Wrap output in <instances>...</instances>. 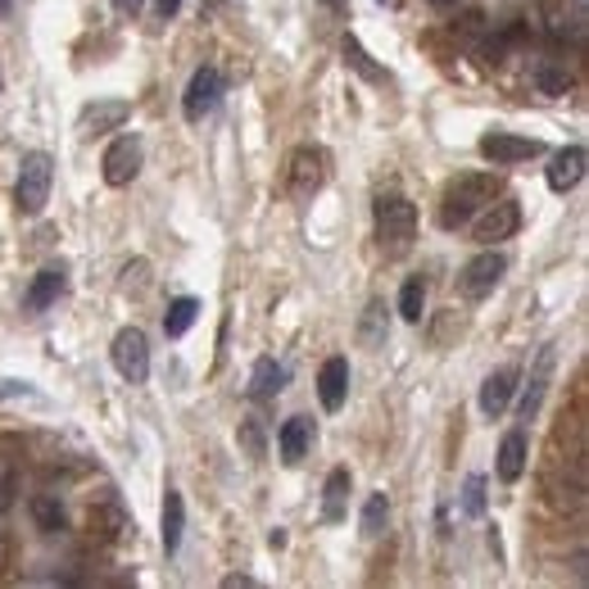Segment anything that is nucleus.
Returning <instances> with one entry per match:
<instances>
[{
	"instance_id": "1",
	"label": "nucleus",
	"mask_w": 589,
	"mask_h": 589,
	"mask_svg": "<svg viewBox=\"0 0 589 589\" xmlns=\"http://www.w3.org/2000/svg\"><path fill=\"white\" fill-rule=\"evenodd\" d=\"M494 196H499L494 173H458L454 181H445V191H440V227L445 232L467 227Z\"/></svg>"
},
{
	"instance_id": "2",
	"label": "nucleus",
	"mask_w": 589,
	"mask_h": 589,
	"mask_svg": "<svg viewBox=\"0 0 589 589\" xmlns=\"http://www.w3.org/2000/svg\"><path fill=\"white\" fill-rule=\"evenodd\" d=\"M51 181H55V159H51L46 151L23 155L19 181H14V204H19V213H27V218L42 213L46 200H51Z\"/></svg>"
},
{
	"instance_id": "3",
	"label": "nucleus",
	"mask_w": 589,
	"mask_h": 589,
	"mask_svg": "<svg viewBox=\"0 0 589 589\" xmlns=\"http://www.w3.org/2000/svg\"><path fill=\"white\" fill-rule=\"evenodd\" d=\"M418 236V209L403 196H381L377 200V241L386 254H403Z\"/></svg>"
},
{
	"instance_id": "4",
	"label": "nucleus",
	"mask_w": 589,
	"mask_h": 589,
	"mask_svg": "<svg viewBox=\"0 0 589 589\" xmlns=\"http://www.w3.org/2000/svg\"><path fill=\"white\" fill-rule=\"evenodd\" d=\"M322 181H326V155L318 151V145H300L286 164V196L294 204H309L322 191Z\"/></svg>"
},
{
	"instance_id": "5",
	"label": "nucleus",
	"mask_w": 589,
	"mask_h": 589,
	"mask_svg": "<svg viewBox=\"0 0 589 589\" xmlns=\"http://www.w3.org/2000/svg\"><path fill=\"white\" fill-rule=\"evenodd\" d=\"M109 358H114L123 381H132V386L151 381V341H145L141 326H123L114 336V345H109Z\"/></svg>"
},
{
	"instance_id": "6",
	"label": "nucleus",
	"mask_w": 589,
	"mask_h": 589,
	"mask_svg": "<svg viewBox=\"0 0 589 589\" xmlns=\"http://www.w3.org/2000/svg\"><path fill=\"white\" fill-rule=\"evenodd\" d=\"M141 159H145L141 136H136V132H123V136L104 151V159H100V177H104V187H132L136 173H141Z\"/></svg>"
},
{
	"instance_id": "7",
	"label": "nucleus",
	"mask_w": 589,
	"mask_h": 589,
	"mask_svg": "<svg viewBox=\"0 0 589 589\" xmlns=\"http://www.w3.org/2000/svg\"><path fill=\"white\" fill-rule=\"evenodd\" d=\"M218 100H223V73L213 64H200L187 82V96H181V114H187V123H204L218 109Z\"/></svg>"
},
{
	"instance_id": "8",
	"label": "nucleus",
	"mask_w": 589,
	"mask_h": 589,
	"mask_svg": "<svg viewBox=\"0 0 589 589\" xmlns=\"http://www.w3.org/2000/svg\"><path fill=\"white\" fill-rule=\"evenodd\" d=\"M518 227H522V204L518 200H490L481 213L471 218L476 245H499V241H508Z\"/></svg>"
},
{
	"instance_id": "9",
	"label": "nucleus",
	"mask_w": 589,
	"mask_h": 589,
	"mask_svg": "<svg viewBox=\"0 0 589 589\" xmlns=\"http://www.w3.org/2000/svg\"><path fill=\"white\" fill-rule=\"evenodd\" d=\"M481 155L499 168H512V164H526V159H540L544 155V141L535 136H518V132H486L481 136Z\"/></svg>"
},
{
	"instance_id": "10",
	"label": "nucleus",
	"mask_w": 589,
	"mask_h": 589,
	"mask_svg": "<svg viewBox=\"0 0 589 589\" xmlns=\"http://www.w3.org/2000/svg\"><path fill=\"white\" fill-rule=\"evenodd\" d=\"M503 273H508V259L494 245H486V254H476V259L463 268L458 286H463L467 300H486V294H494V286L503 281Z\"/></svg>"
},
{
	"instance_id": "11",
	"label": "nucleus",
	"mask_w": 589,
	"mask_h": 589,
	"mask_svg": "<svg viewBox=\"0 0 589 589\" xmlns=\"http://www.w3.org/2000/svg\"><path fill=\"white\" fill-rule=\"evenodd\" d=\"M518 381H522L518 367H494V373L481 381V394H476L481 413H486V418H503L508 403H512V394H518Z\"/></svg>"
},
{
	"instance_id": "12",
	"label": "nucleus",
	"mask_w": 589,
	"mask_h": 589,
	"mask_svg": "<svg viewBox=\"0 0 589 589\" xmlns=\"http://www.w3.org/2000/svg\"><path fill=\"white\" fill-rule=\"evenodd\" d=\"M554 363H558L554 345H544L540 358H535V367H531V381H526V390H522V403H518V418H522V422H535L540 403H544V394H548V381H554Z\"/></svg>"
},
{
	"instance_id": "13",
	"label": "nucleus",
	"mask_w": 589,
	"mask_h": 589,
	"mask_svg": "<svg viewBox=\"0 0 589 589\" xmlns=\"http://www.w3.org/2000/svg\"><path fill=\"white\" fill-rule=\"evenodd\" d=\"M87 526H91V535L96 540H104V544H119L123 535H127V508L114 499V494H104L100 503H91V512H87Z\"/></svg>"
},
{
	"instance_id": "14",
	"label": "nucleus",
	"mask_w": 589,
	"mask_h": 589,
	"mask_svg": "<svg viewBox=\"0 0 589 589\" xmlns=\"http://www.w3.org/2000/svg\"><path fill=\"white\" fill-rule=\"evenodd\" d=\"M318 399L326 413H341L345 399H349V358H326L322 373H318Z\"/></svg>"
},
{
	"instance_id": "15",
	"label": "nucleus",
	"mask_w": 589,
	"mask_h": 589,
	"mask_svg": "<svg viewBox=\"0 0 589 589\" xmlns=\"http://www.w3.org/2000/svg\"><path fill=\"white\" fill-rule=\"evenodd\" d=\"M127 119H132V104L127 100H96V104L82 109L78 132L82 136H104V132H119Z\"/></svg>"
},
{
	"instance_id": "16",
	"label": "nucleus",
	"mask_w": 589,
	"mask_h": 589,
	"mask_svg": "<svg viewBox=\"0 0 589 589\" xmlns=\"http://www.w3.org/2000/svg\"><path fill=\"white\" fill-rule=\"evenodd\" d=\"M585 164H589L585 145H567V151H558L554 164H548V191H558V196L576 191L580 177H585Z\"/></svg>"
},
{
	"instance_id": "17",
	"label": "nucleus",
	"mask_w": 589,
	"mask_h": 589,
	"mask_svg": "<svg viewBox=\"0 0 589 589\" xmlns=\"http://www.w3.org/2000/svg\"><path fill=\"white\" fill-rule=\"evenodd\" d=\"M544 23H548V36H554V42H580L585 36V10L580 5L567 10V0H548Z\"/></svg>"
},
{
	"instance_id": "18",
	"label": "nucleus",
	"mask_w": 589,
	"mask_h": 589,
	"mask_svg": "<svg viewBox=\"0 0 589 589\" xmlns=\"http://www.w3.org/2000/svg\"><path fill=\"white\" fill-rule=\"evenodd\" d=\"M309 445H313V422L309 418H290L281 431H277V454H281V463H304V454H309Z\"/></svg>"
},
{
	"instance_id": "19",
	"label": "nucleus",
	"mask_w": 589,
	"mask_h": 589,
	"mask_svg": "<svg viewBox=\"0 0 589 589\" xmlns=\"http://www.w3.org/2000/svg\"><path fill=\"white\" fill-rule=\"evenodd\" d=\"M386 300H367L363 318H358V345L363 349H386V336H390V318H386Z\"/></svg>"
},
{
	"instance_id": "20",
	"label": "nucleus",
	"mask_w": 589,
	"mask_h": 589,
	"mask_svg": "<svg viewBox=\"0 0 589 589\" xmlns=\"http://www.w3.org/2000/svg\"><path fill=\"white\" fill-rule=\"evenodd\" d=\"M59 294H64V273H36L32 277V286L23 290V313H46L55 300H59Z\"/></svg>"
},
{
	"instance_id": "21",
	"label": "nucleus",
	"mask_w": 589,
	"mask_h": 589,
	"mask_svg": "<svg viewBox=\"0 0 589 589\" xmlns=\"http://www.w3.org/2000/svg\"><path fill=\"white\" fill-rule=\"evenodd\" d=\"M345 508H349V471L336 467L326 476V486H322V522H345Z\"/></svg>"
},
{
	"instance_id": "22",
	"label": "nucleus",
	"mask_w": 589,
	"mask_h": 589,
	"mask_svg": "<svg viewBox=\"0 0 589 589\" xmlns=\"http://www.w3.org/2000/svg\"><path fill=\"white\" fill-rule=\"evenodd\" d=\"M341 55H345V68H354L363 82H373V87H386V82H390V73H386L381 64H373V55L363 51L358 36H345V42H341Z\"/></svg>"
},
{
	"instance_id": "23",
	"label": "nucleus",
	"mask_w": 589,
	"mask_h": 589,
	"mask_svg": "<svg viewBox=\"0 0 589 589\" xmlns=\"http://www.w3.org/2000/svg\"><path fill=\"white\" fill-rule=\"evenodd\" d=\"M181 535H187V503H181V494H177V490H168V499H164V531H159L164 554H168V558L181 548Z\"/></svg>"
},
{
	"instance_id": "24",
	"label": "nucleus",
	"mask_w": 589,
	"mask_h": 589,
	"mask_svg": "<svg viewBox=\"0 0 589 589\" xmlns=\"http://www.w3.org/2000/svg\"><path fill=\"white\" fill-rule=\"evenodd\" d=\"M522 471H526V435L522 431H508L503 435V445H499V481H522Z\"/></svg>"
},
{
	"instance_id": "25",
	"label": "nucleus",
	"mask_w": 589,
	"mask_h": 589,
	"mask_svg": "<svg viewBox=\"0 0 589 589\" xmlns=\"http://www.w3.org/2000/svg\"><path fill=\"white\" fill-rule=\"evenodd\" d=\"M196 318H200V300H196V294H177V300L168 304V313H164V336L168 341L187 336V331L196 326Z\"/></svg>"
},
{
	"instance_id": "26",
	"label": "nucleus",
	"mask_w": 589,
	"mask_h": 589,
	"mask_svg": "<svg viewBox=\"0 0 589 589\" xmlns=\"http://www.w3.org/2000/svg\"><path fill=\"white\" fill-rule=\"evenodd\" d=\"M286 386V367L277 358H259L254 363V377H249V394L254 399H277Z\"/></svg>"
},
{
	"instance_id": "27",
	"label": "nucleus",
	"mask_w": 589,
	"mask_h": 589,
	"mask_svg": "<svg viewBox=\"0 0 589 589\" xmlns=\"http://www.w3.org/2000/svg\"><path fill=\"white\" fill-rule=\"evenodd\" d=\"M27 508H32V522H36V531L55 535V531H64V526H68V512H64V503H59L55 494H36Z\"/></svg>"
},
{
	"instance_id": "28",
	"label": "nucleus",
	"mask_w": 589,
	"mask_h": 589,
	"mask_svg": "<svg viewBox=\"0 0 589 589\" xmlns=\"http://www.w3.org/2000/svg\"><path fill=\"white\" fill-rule=\"evenodd\" d=\"M422 313H426V281L409 277V281H403V290H399V318L403 322H422Z\"/></svg>"
},
{
	"instance_id": "29",
	"label": "nucleus",
	"mask_w": 589,
	"mask_h": 589,
	"mask_svg": "<svg viewBox=\"0 0 589 589\" xmlns=\"http://www.w3.org/2000/svg\"><path fill=\"white\" fill-rule=\"evenodd\" d=\"M386 522H390V503H386V494H373L363 503V518H358V535L363 540H377L381 531H386Z\"/></svg>"
},
{
	"instance_id": "30",
	"label": "nucleus",
	"mask_w": 589,
	"mask_h": 589,
	"mask_svg": "<svg viewBox=\"0 0 589 589\" xmlns=\"http://www.w3.org/2000/svg\"><path fill=\"white\" fill-rule=\"evenodd\" d=\"M236 445L245 449V458H249V463H264V458H268V435H264L259 418H245V422H241Z\"/></svg>"
},
{
	"instance_id": "31",
	"label": "nucleus",
	"mask_w": 589,
	"mask_h": 589,
	"mask_svg": "<svg viewBox=\"0 0 589 589\" xmlns=\"http://www.w3.org/2000/svg\"><path fill=\"white\" fill-rule=\"evenodd\" d=\"M463 512L467 518H486V476L471 471L467 486H463Z\"/></svg>"
},
{
	"instance_id": "32",
	"label": "nucleus",
	"mask_w": 589,
	"mask_h": 589,
	"mask_svg": "<svg viewBox=\"0 0 589 589\" xmlns=\"http://www.w3.org/2000/svg\"><path fill=\"white\" fill-rule=\"evenodd\" d=\"M535 87H540L544 96H563V91L571 87V73H563V68H554V64H540V68H535Z\"/></svg>"
},
{
	"instance_id": "33",
	"label": "nucleus",
	"mask_w": 589,
	"mask_h": 589,
	"mask_svg": "<svg viewBox=\"0 0 589 589\" xmlns=\"http://www.w3.org/2000/svg\"><path fill=\"white\" fill-rule=\"evenodd\" d=\"M0 399L5 403H19V399H42L32 381H19V377H0Z\"/></svg>"
},
{
	"instance_id": "34",
	"label": "nucleus",
	"mask_w": 589,
	"mask_h": 589,
	"mask_svg": "<svg viewBox=\"0 0 589 589\" xmlns=\"http://www.w3.org/2000/svg\"><path fill=\"white\" fill-rule=\"evenodd\" d=\"M454 322H458V313H449L445 322H440V326H435V345H445V336H449V331H454Z\"/></svg>"
},
{
	"instance_id": "35",
	"label": "nucleus",
	"mask_w": 589,
	"mask_h": 589,
	"mask_svg": "<svg viewBox=\"0 0 589 589\" xmlns=\"http://www.w3.org/2000/svg\"><path fill=\"white\" fill-rule=\"evenodd\" d=\"M223 585H227V589H254V585H259V580H254V576H227Z\"/></svg>"
},
{
	"instance_id": "36",
	"label": "nucleus",
	"mask_w": 589,
	"mask_h": 589,
	"mask_svg": "<svg viewBox=\"0 0 589 589\" xmlns=\"http://www.w3.org/2000/svg\"><path fill=\"white\" fill-rule=\"evenodd\" d=\"M141 5H145V0H114L119 14H141Z\"/></svg>"
},
{
	"instance_id": "37",
	"label": "nucleus",
	"mask_w": 589,
	"mask_h": 589,
	"mask_svg": "<svg viewBox=\"0 0 589 589\" xmlns=\"http://www.w3.org/2000/svg\"><path fill=\"white\" fill-rule=\"evenodd\" d=\"M177 10H181V0H159V14H164V19H173Z\"/></svg>"
},
{
	"instance_id": "38",
	"label": "nucleus",
	"mask_w": 589,
	"mask_h": 589,
	"mask_svg": "<svg viewBox=\"0 0 589 589\" xmlns=\"http://www.w3.org/2000/svg\"><path fill=\"white\" fill-rule=\"evenodd\" d=\"M431 5H435L440 14H449V10H458V0H431Z\"/></svg>"
},
{
	"instance_id": "39",
	"label": "nucleus",
	"mask_w": 589,
	"mask_h": 589,
	"mask_svg": "<svg viewBox=\"0 0 589 589\" xmlns=\"http://www.w3.org/2000/svg\"><path fill=\"white\" fill-rule=\"evenodd\" d=\"M10 5H14V0H0V19H5V14H10Z\"/></svg>"
},
{
	"instance_id": "40",
	"label": "nucleus",
	"mask_w": 589,
	"mask_h": 589,
	"mask_svg": "<svg viewBox=\"0 0 589 589\" xmlns=\"http://www.w3.org/2000/svg\"><path fill=\"white\" fill-rule=\"evenodd\" d=\"M326 5H341V0H326Z\"/></svg>"
}]
</instances>
